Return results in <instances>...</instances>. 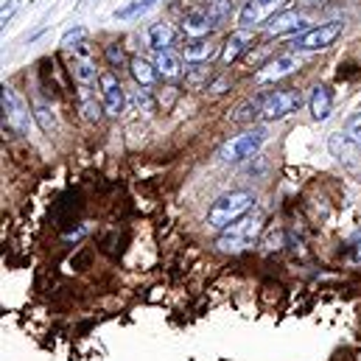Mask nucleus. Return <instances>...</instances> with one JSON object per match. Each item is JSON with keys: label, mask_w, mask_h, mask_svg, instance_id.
Masks as SVG:
<instances>
[{"label": "nucleus", "mask_w": 361, "mask_h": 361, "mask_svg": "<svg viewBox=\"0 0 361 361\" xmlns=\"http://www.w3.org/2000/svg\"><path fill=\"white\" fill-rule=\"evenodd\" d=\"M0 106H3V129L14 132V135H25V129H28V106L8 85L0 87Z\"/></svg>", "instance_id": "39448f33"}, {"label": "nucleus", "mask_w": 361, "mask_h": 361, "mask_svg": "<svg viewBox=\"0 0 361 361\" xmlns=\"http://www.w3.org/2000/svg\"><path fill=\"white\" fill-rule=\"evenodd\" d=\"M171 39H174V31H171V25H166V23H157V25H152V28H149V45H152L154 51H169Z\"/></svg>", "instance_id": "412c9836"}, {"label": "nucleus", "mask_w": 361, "mask_h": 361, "mask_svg": "<svg viewBox=\"0 0 361 361\" xmlns=\"http://www.w3.org/2000/svg\"><path fill=\"white\" fill-rule=\"evenodd\" d=\"M261 235H264V213H252V216H244V219L233 221L230 227H224L221 235L216 238V250L227 252V255H238V252L255 247Z\"/></svg>", "instance_id": "f257e3e1"}, {"label": "nucleus", "mask_w": 361, "mask_h": 361, "mask_svg": "<svg viewBox=\"0 0 361 361\" xmlns=\"http://www.w3.org/2000/svg\"><path fill=\"white\" fill-rule=\"evenodd\" d=\"M207 14L213 17L216 25H221V23L233 14V0H213V3L207 6Z\"/></svg>", "instance_id": "5701e85b"}, {"label": "nucleus", "mask_w": 361, "mask_h": 361, "mask_svg": "<svg viewBox=\"0 0 361 361\" xmlns=\"http://www.w3.org/2000/svg\"><path fill=\"white\" fill-rule=\"evenodd\" d=\"M85 34H87V31H85L82 25H76V28H71V31H68V34L62 37V48H79V42L85 39Z\"/></svg>", "instance_id": "bb28decb"}, {"label": "nucleus", "mask_w": 361, "mask_h": 361, "mask_svg": "<svg viewBox=\"0 0 361 361\" xmlns=\"http://www.w3.org/2000/svg\"><path fill=\"white\" fill-rule=\"evenodd\" d=\"M328 149H331V154H334L348 171H353V174L361 177V146L350 135H342V132L331 135V137H328Z\"/></svg>", "instance_id": "6e6552de"}, {"label": "nucleus", "mask_w": 361, "mask_h": 361, "mask_svg": "<svg viewBox=\"0 0 361 361\" xmlns=\"http://www.w3.org/2000/svg\"><path fill=\"white\" fill-rule=\"evenodd\" d=\"M300 56H294V54H280V56H274L271 62H267L258 73H255V82L258 85H269V82H277V79H283V76H288V73H294V71H300Z\"/></svg>", "instance_id": "1a4fd4ad"}, {"label": "nucleus", "mask_w": 361, "mask_h": 361, "mask_svg": "<svg viewBox=\"0 0 361 361\" xmlns=\"http://www.w3.org/2000/svg\"><path fill=\"white\" fill-rule=\"evenodd\" d=\"M348 135L361 146V112L356 115V118H350V123H348Z\"/></svg>", "instance_id": "c756f323"}, {"label": "nucleus", "mask_w": 361, "mask_h": 361, "mask_svg": "<svg viewBox=\"0 0 361 361\" xmlns=\"http://www.w3.org/2000/svg\"><path fill=\"white\" fill-rule=\"evenodd\" d=\"M104 54H106V62H109L112 68H118V71L123 68L126 56H123V48H121V45H106V51H104Z\"/></svg>", "instance_id": "cd10ccee"}, {"label": "nucleus", "mask_w": 361, "mask_h": 361, "mask_svg": "<svg viewBox=\"0 0 361 361\" xmlns=\"http://www.w3.org/2000/svg\"><path fill=\"white\" fill-rule=\"evenodd\" d=\"M342 23L339 20H334V23H322V25H317V28H308V31H302V34H297L291 42H288V48H294V51H325V48H331L339 37H342Z\"/></svg>", "instance_id": "20e7f679"}, {"label": "nucleus", "mask_w": 361, "mask_h": 361, "mask_svg": "<svg viewBox=\"0 0 361 361\" xmlns=\"http://www.w3.org/2000/svg\"><path fill=\"white\" fill-rule=\"evenodd\" d=\"M288 0H247V6L238 14L241 28H255V25H267L274 14H280L286 8Z\"/></svg>", "instance_id": "0eeeda50"}, {"label": "nucleus", "mask_w": 361, "mask_h": 361, "mask_svg": "<svg viewBox=\"0 0 361 361\" xmlns=\"http://www.w3.org/2000/svg\"><path fill=\"white\" fill-rule=\"evenodd\" d=\"M71 73H73V79L79 82V85H92L95 82V62H92V56L87 51H79V54H73V59H71Z\"/></svg>", "instance_id": "2eb2a0df"}, {"label": "nucleus", "mask_w": 361, "mask_h": 361, "mask_svg": "<svg viewBox=\"0 0 361 361\" xmlns=\"http://www.w3.org/2000/svg\"><path fill=\"white\" fill-rule=\"evenodd\" d=\"M255 98H258L261 118H267V121L286 118V115H291V112H297L302 106V95H300V90H294V87H280V90L261 92Z\"/></svg>", "instance_id": "7ed1b4c3"}, {"label": "nucleus", "mask_w": 361, "mask_h": 361, "mask_svg": "<svg viewBox=\"0 0 361 361\" xmlns=\"http://www.w3.org/2000/svg\"><path fill=\"white\" fill-rule=\"evenodd\" d=\"M300 3H305V6H311V3H325V0H300Z\"/></svg>", "instance_id": "2f4dec72"}, {"label": "nucleus", "mask_w": 361, "mask_h": 361, "mask_svg": "<svg viewBox=\"0 0 361 361\" xmlns=\"http://www.w3.org/2000/svg\"><path fill=\"white\" fill-rule=\"evenodd\" d=\"M154 3H157V0H135V3L123 6V8H118V11H115V17H118V20H132V17L143 14V11H149Z\"/></svg>", "instance_id": "4be33fe9"}, {"label": "nucleus", "mask_w": 361, "mask_h": 361, "mask_svg": "<svg viewBox=\"0 0 361 361\" xmlns=\"http://www.w3.org/2000/svg\"><path fill=\"white\" fill-rule=\"evenodd\" d=\"M264 140H267V132H264V129H252V132L235 135L230 143H224V149H221V160H227V163L250 160L252 154H258V149L264 146Z\"/></svg>", "instance_id": "423d86ee"}, {"label": "nucleus", "mask_w": 361, "mask_h": 361, "mask_svg": "<svg viewBox=\"0 0 361 361\" xmlns=\"http://www.w3.org/2000/svg\"><path fill=\"white\" fill-rule=\"evenodd\" d=\"M157 73L163 76V79H177L182 73V65H180V56L177 54H171V51H157Z\"/></svg>", "instance_id": "aec40b11"}, {"label": "nucleus", "mask_w": 361, "mask_h": 361, "mask_svg": "<svg viewBox=\"0 0 361 361\" xmlns=\"http://www.w3.org/2000/svg\"><path fill=\"white\" fill-rule=\"evenodd\" d=\"M17 8H20V0H8V3L3 6V11H0V23L6 25V23L14 17V11H17Z\"/></svg>", "instance_id": "c85d7f7f"}, {"label": "nucleus", "mask_w": 361, "mask_h": 361, "mask_svg": "<svg viewBox=\"0 0 361 361\" xmlns=\"http://www.w3.org/2000/svg\"><path fill=\"white\" fill-rule=\"evenodd\" d=\"M255 193L252 190H233V193H224L221 199L213 202V207L207 210V224L216 227V230H224L230 227L233 221L244 219L252 207H255Z\"/></svg>", "instance_id": "f03ea898"}, {"label": "nucleus", "mask_w": 361, "mask_h": 361, "mask_svg": "<svg viewBox=\"0 0 361 361\" xmlns=\"http://www.w3.org/2000/svg\"><path fill=\"white\" fill-rule=\"evenodd\" d=\"M213 56H216V45L210 39L196 37V39L185 42V62H207Z\"/></svg>", "instance_id": "f3484780"}, {"label": "nucleus", "mask_w": 361, "mask_h": 361, "mask_svg": "<svg viewBox=\"0 0 361 361\" xmlns=\"http://www.w3.org/2000/svg\"><path fill=\"white\" fill-rule=\"evenodd\" d=\"M305 28V17L297 14V11H283V14H274L269 23H267V34H291V31H302Z\"/></svg>", "instance_id": "f8f14e48"}, {"label": "nucleus", "mask_w": 361, "mask_h": 361, "mask_svg": "<svg viewBox=\"0 0 361 361\" xmlns=\"http://www.w3.org/2000/svg\"><path fill=\"white\" fill-rule=\"evenodd\" d=\"M82 210V202H79V193H65L56 204H54V213H51V219H54V224L56 227H68L71 221H73V216Z\"/></svg>", "instance_id": "9b49d317"}, {"label": "nucleus", "mask_w": 361, "mask_h": 361, "mask_svg": "<svg viewBox=\"0 0 361 361\" xmlns=\"http://www.w3.org/2000/svg\"><path fill=\"white\" fill-rule=\"evenodd\" d=\"M345 258H348L350 264H361V230L353 233V235L345 241Z\"/></svg>", "instance_id": "393cba45"}, {"label": "nucleus", "mask_w": 361, "mask_h": 361, "mask_svg": "<svg viewBox=\"0 0 361 361\" xmlns=\"http://www.w3.org/2000/svg\"><path fill=\"white\" fill-rule=\"evenodd\" d=\"M129 71H132V76H135V82H137L140 87H152V85H154L157 65H149L143 56H135V59L129 62Z\"/></svg>", "instance_id": "6ab92c4d"}, {"label": "nucleus", "mask_w": 361, "mask_h": 361, "mask_svg": "<svg viewBox=\"0 0 361 361\" xmlns=\"http://www.w3.org/2000/svg\"><path fill=\"white\" fill-rule=\"evenodd\" d=\"M308 104H311V115L317 121H328L331 118V109H334V92H331V87L317 85L311 90V101Z\"/></svg>", "instance_id": "ddd939ff"}, {"label": "nucleus", "mask_w": 361, "mask_h": 361, "mask_svg": "<svg viewBox=\"0 0 361 361\" xmlns=\"http://www.w3.org/2000/svg\"><path fill=\"white\" fill-rule=\"evenodd\" d=\"M261 247H264V252H271V250H280V247H283V233H280V230H274V227H269V233L264 235Z\"/></svg>", "instance_id": "a878e982"}, {"label": "nucleus", "mask_w": 361, "mask_h": 361, "mask_svg": "<svg viewBox=\"0 0 361 361\" xmlns=\"http://www.w3.org/2000/svg\"><path fill=\"white\" fill-rule=\"evenodd\" d=\"M135 98H137V106H140V109L149 115V112H152V98H149V90H137V95H135Z\"/></svg>", "instance_id": "7c9ffc66"}, {"label": "nucleus", "mask_w": 361, "mask_h": 361, "mask_svg": "<svg viewBox=\"0 0 361 361\" xmlns=\"http://www.w3.org/2000/svg\"><path fill=\"white\" fill-rule=\"evenodd\" d=\"M76 101H79V112H82L87 121H101V104L95 101V92L90 90V85H79Z\"/></svg>", "instance_id": "a211bd4d"}, {"label": "nucleus", "mask_w": 361, "mask_h": 361, "mask_svg": "<svg viewBox=\"0 0 361 361\" xmlns=\"http://www.w3.org/2000/svg\"><path fill=\"white\" fill-rule=\"evenodd\" d=\"M98 82H101V92H104V109L109 115H118L123 109V87L118 85V79L112 73H101Z\"/></svg>", "instance_id": "9d476101"}, {"label": "nucleus", "mask_w": 361, "mask_h": 361, "mask_svg": "<svg viewBox=\"0 0 361 361\" xmlns=\"http://www.w3.org/2000/svg\"><path fill=\"white\" fill-rule=\"evenodd\" d=\"M210 28H216V23H213V17L207 14V8H204V11H190V14H185V20H182V31H185L190 39L204 37Z\"/></svg>", "instance_id": "4468645a"}, {"label": "nucleus", "mask_w": 361, "mask_h": 361, "mask_svg": "<svg viewBox=\"0 0 361 361\" xmlns=\"http://www.w3.org/2000/svg\"><path fill=\"white\" fill-rule=\"evenodd\" d=\"M252 45V37L247 34V28L244 31H238V34H230V39L224 42V51H221V62H235L247 48Z\"/></svg>", "instance_id": "dca6fc26"}, {"label": "nucleus", "mask_w": 361, "mask_h": 361, "mask_svg": "<svg viewBox=\"0 0 361 361\" xmlns=\"http://www.w3.org/2000/svg\"><path fill=\"white\" fill-rule=\"evenodd\" d=\"M34 115H37L42 132H54V129H56V115H54V109H51L48 104H37V106H34Z\"/></svg>", "instance_id": "b1692460"}]
</instances>
